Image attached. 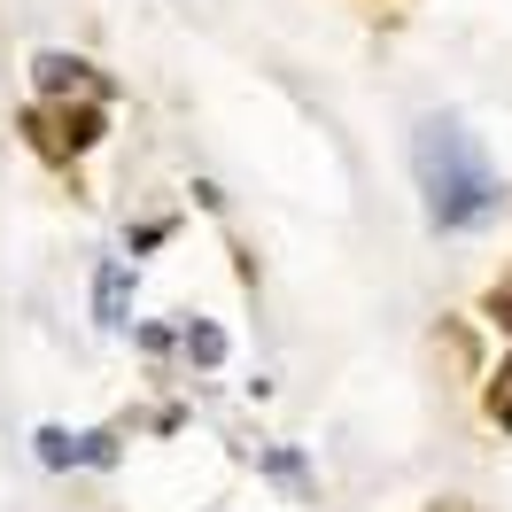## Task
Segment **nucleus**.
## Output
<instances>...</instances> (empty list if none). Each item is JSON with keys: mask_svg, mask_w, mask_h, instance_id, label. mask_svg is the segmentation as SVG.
Returning <instances> with one entry per match:
<instances>
[{"mask_svg": "<svg viewBox=\"0 0 512 512\" xmlns=\"http://www.w3.org/2000/svg\"><path fill=\"white\" fill-rule=\"evenodd\" d=\"M412 171H419V194H427V218L443 233H466L497 210V171L489 156L474 148V132L450 125V117H427L412 140Z\"/></svg>", "mask_w": 512, "mask_h": 512, "instance_id": "f257e3e1", "label": "nucleus"}, {"mask_svg": "<svg viewBox=\"0 0 512 512\" xmlns=\"http://www.w3.org/2000/svg\"><path fill=\"white\" fill-rule=\"evenodd\" d=\"M39 94H70V86H86V63L78 55H39Z\"/></svg>", "mask_w": 512, "mask_h": 512, "instance_id": "f03ea898", "label": "nucleus"}, {"mask_svg": "<svg viewBox=\"0 0 512 512\" xmlns=\"http://www.w3.org/2000/svg\"><path fill=\"white\" fill-rule=\"evenodd\" d=\"M125 295H132L125 264H101V326H125Z\"/></svg>", "mask_w": 512, "mask_h": 512, "instance_id": "7ed1b4c3", "label": "nucleus"}, {"mask_svg": "<svg viewBox=\"0 0 512 512\" xmlns=\"http://www.w3.org/2000/svg\"><path fill=\"white\" fill-rule=\"evenodd\" d=\"M94 140H101V117L94 109H70L63 117V148H94Z\"/></svg>", "mask_w": 512, "mask_h": 512, "instance_id": "20e7f679", "label": "nucleus"}, {"mask_svg": "<svg viewBox=\"0 0 512 512\" xmlns=\"http://www.w3.org/2000/svg\"><path fill=\"white\" fill-rule=\"evenodd\" d=\"M187 357H194V365H218V357H225V334H218V326H187Z\"/></svg>", "mask_w": 512, "mask_h": 512, "instance_id": "39448f33", "label": "nucleus"}, {"mask_svg": "<svg viewBox=\"0 0 512 512\" xmlns=\"http://www.w3.org/2000/svg\"><path fill=\"white\" fill-rule=\"evenodd\" d=\"M489 319H497V326H505V334H512V272H505V280H497V288H489Z\"/></svg>", "mask_w": 512, "mask_h": 512, "instance_id": "423d86ee", "label": "nucleus"}, {"mask_svg": "<svg viewBox=\"0 0 512 512\" xmlns=\"http://www.w3.org/2000/svg\"><path fill=\"white\" fill-rule=\"evenodd\" d=\"M489 412H497V419H505V427H512V365H505V373H497V388H489Z\"/></svg>", "mask_w": 512, "mask_h": 512, "instance_id": "0eeeda50", "label": "nucleus"}]
</instances>
